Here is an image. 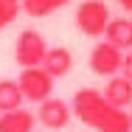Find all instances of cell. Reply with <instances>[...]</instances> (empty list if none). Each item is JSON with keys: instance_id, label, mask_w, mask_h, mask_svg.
I'll return each mask as SVG.
<instances>
[{"instance_id": "10", "label": "cell", "mask_w": 132, "mask_h": 132, "mask_svg": "<svg viewBox=\"0 0 132 132\" xmlns=\"http://www.w3.org/2000/svg\"><path fill=\"white\" fill-rule=\"evenodd\" d=\"M37 115L28 110H11V112H0V132H34Z\"/></svg>"}, {"instance_id": "14", "label": "cell", "mask_w": 132, "mask_h": 132, "mask_svg": "<svg viewBox=\"0 0 132 132\" xmlns=\"http://www.w3.org/2000/svg\"><path fill=\"white\" fill-rule=\"evenodd\" d=\"M17 14H20V0H0V31L9 23H14Z\"/></svg>"}, {"instance_id": "16", "label": "cell", "mask_w": 132, "mask_h": 132, "mask_svg": "<svg viewBox=\"0 0 132 132\" xmlns=\"http://www.w3.org/2000/svg\"><path fill=\"white\" fill-rule=\"evenodd\" d=\"M118 3H121L124 11H129V14H132V0H118Z\"/></svg>"}, {"instance_id": "11", "label": "cell", "mask_w": 132, "mask_h": 132, "mask_svg": "<svg viewBox=\"0 0 132 132\" xmlns=\"http://www.w3.org/2000/svg\"><path fill=\"white\" fill-rule=\"evenodd\" d=\"M23 93H20V84L14 79H0V112H11V110H20L23 107Z\"/></svg>"}, {"instance_id": "9", "label": "cell", "mask_w": 132, "mask_h": 132, "mask_svg": "<svg viewBox=\"0 0 132 132\" xmlns=\"http://www.w3.org/2000/svg\"><path fill=\"white\" fill-rule=\"evenodd\" d=\"M104 39L118 51H132V20L129 17H112L104 31Z\"/></svg>"}, {"instance_id": "7", "label": "cell", "mask_w": 132, "mask_h": 132, "mask_svg": "<svg viewBox=\"0 0 132 132\" xmlns=\"http://www.w3.org/2000/svg\"><path fill=\"white\" fill-rule=\"evenodd\" d=\"M101 96H104V101L110 107L127 110V107H132V81H127L121 73L118 76H110L107 84H104V90H101Z\"/></svg>"}, {"instance_id": "6", "label": "cell", "mask_w": 132, "mask_h": 132, "mask_svg": "<svg viewBox=\"0 0 132 132\" xmlns=\"http://www.w3.org/2000/svg\"><path fill=\"white\" fill-rule=\"evenodd\" d=\"M70 118H73V112H70V104L68 101H62V98H45L39 110H37V121L45 127V129H65L68 124H70Z\"/></svg>"}, {"instance_id": "8", "label": "cell", "mask_w": 132, "mask_h": 132, "mask_svg": "<svg viewBox=\"0 0 132 132\" xmlns=\"http://www.w3.org/2000/svg\"><path fill=\"white\" fill-rule=\"evenodd\" d=\"M39 68L48 76H53V79H62V76H68L73 70V53L68 48H48V53H45Z\"/></svg>"}, {"instance_id": "2", "label": "cell", "mask_w": 132, "mask_h": 132, "mask_svg": "<svg viewBox=\"0 0 132 132\" xmlns=\"http://www.w3.org/2000/svg\"><path fill=\"white\" fill-rule=\"evenodd\" d=\"M110 9L104 0H84L76 9V28L84 37H104L107 26H110Z\"/></svg>"}, {"instance_id": "12", "label": "cell", "mask_w": 132, "mask_h": 132, "mask_svg": "<svg viewBox=\"0 0 132 132\" xmlns=\"http://www.w3.org/2000/svg\"><path fill=\"white\" fill-rule=\"evenodd\" d=\"M70 0H20V9L28 17H48L53 11H59L62 6H68Z\"/></svg>"}, {"instance_id": "5", "label": "cell", "mask_w": 132, "mask_h": 132, "mask_svg": "<svg viewBox=\"0 0 132 132\" xmlns=\"http://www.w3.org/2000/svg\"><path fill=\"white\" fill-rule=\"evenodd\" d=\"M121 62H124V51H118L115 45H110V42H96L93 45V51H90V70L96 73V76H118L121 73Z\"/></svg>"}, {"instance_id": "1", "label": "cell", "mask_w": 132, "mask_h": 132, "mask_svg": "<svg viewBox=\"0 0 132 132\" xmlns=\"http://www.w3.org/2000/svg\"><path fill=\"white\" fill-rule=\"evenodd\" d=\"M110 110H112V107L104 101L101 90H93V87L76 90V96H73V101H70V112L79 118L84 127H93V129L101 127V121L110 115Z\"/></svg>"}, {"instance_id": "13", "label": "cell", "mask_w": 132, "mask_h": 132, "mask_svg": "<svg viewBox=\"0 0 132 132\" xmlns=\"http://www.w3.org/2000/svg\"><path fill=\"white\" fill-rule=\"evenodd\" d=\"M98 132H132L129 129V112H124V110H110V115H107L104 121H101V127Z\"/></svg>"}, {"instance_id": "15", "label": "cell", "mask_w": 132, "mask_h": 132, "mask_svg": "<svg viewBox=\"0 0 132 132\" xmlns=\"http://www.w3.org/2000/svg\"><path fill=\"white\" fill-rule=\"evenodd\" d=\"M121 76L127 81H132V51L124 53V62H121Z\"/></svg>"}, {"instance_id": "4", "label": "cell", "mask_w": 132, "mask_h": 132, "mask_svg": "<svg viewBox=\"0 0 132 132\" xmlns=\"http://www.w3.org/2000/svg\"><path fill=\"white\" fill-rule=\"evenodd\" d=\"M17 84H20L23 98L34 101V104H42L45 98H51V93H53V76H48L42 68H23Z\"/></svg>"}, {"instance_id": "17", "label": "cell", "mask_w": 132, "mask_h": 132, "mask_svg": "<svg viewBox=\"0 0 132 132\" xmlns=\"http://www.w3.org/2000/svg\"><path fill=\"white\" fill-rule=\"evenodd\" d=\"M129 129H132V112H129Z\"/></svg>"}, {"instance_id": "3", "label": "cell", "mask_w": 132, "mask_h": 132, "mask_svg": "<svg viewBox=\"0 0 132 132\" xmlns=\"http://www.w3.org/2000/svg\"><path fill=\"white\" fill-rule=\"evenodd\" d=\"M45 53H48V42L39 31H34V28L20 31V37L14 42V59L20 68H39Z\"/></svg>"}]
</instances>
